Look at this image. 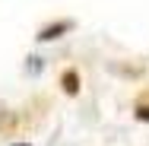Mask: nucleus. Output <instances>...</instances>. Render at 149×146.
<instances>
[{
  "label": "nucleus",
  "instance_id": "nucleus-1",
  "mask_svg": "<svg viewBox=\"0 0 149 146\" xmlns=\"http://www.w3.org/2000/svg\"><path fill=\"white\" fill-rule=\"evenodd\" d=\"M73 26H76L73 19H54V22L41 26L35 38H38V41H57V38H63L67 32H73Z\"/></svg>",
  "mask_w": 149,
  "mask_h": 146
},
{
  "label": "nucleus",
  "instance_id": "nucleus-2",
  "mask_svg": "<svg viewBox=\"0 0 149 146\" xmlns=\"http://www.w3.org/2000/svg\"><path fill=\"white\" fill-rule=\"evenodd\" d=\"M79 89H83V80H79V70L67 67V70L60 73V92H63V95H79Z\"/></svg>",
  "mask_w": 149,
  "mask_h": 146
},
{
  "label": "nucleus",
  "instance_id": "nucleus-3",
  "mask_svg": "<svg viewBox=\"0 0 149 146\" xmlns=\"http://www.w3.org/2000/svg\"><path fill=\"white\" fill-rule=\"evenodd\" d=\"M133 117L143 121V124H149V92H143V95L133 102Z\"/></svg>",
  "mask_w": 149,
  "mask_h": 146
},
{
  "label": "nucleus",
  "instance_id": "nucleus-4",
  "mask_svg": "<svg viewBox=\"0 0 149 146\" xmlns=\"http://www.w3.org/2000/svg\"><path fill=\"white\" fill-rule=\"evenodd\" d=\"M16 146H32V143H16Z\"/></svg>",
  "mask_w": 149,
  "mask_h": 146
}]
</instances>
